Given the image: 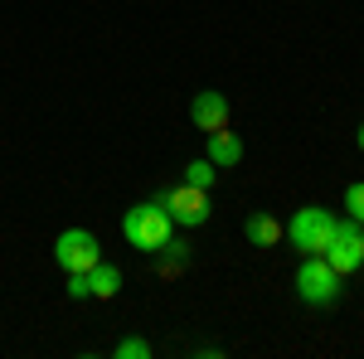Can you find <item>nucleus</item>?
Instances as JSON below:
<instances>
[{"label":"nucleus","instance_id":"f257e3e1","mask_svg":"<svg viewBox=\"0 0 364 359\" xmlns=\"http://www.w3.org/2000/svg\"><path fill=\"white\" fill-rule=\"evenodd\" d=\"M336 214L331 209H321V204H306V209H296L291 223H287V238H291V248L311 257V252H326L331 248V238H336Z\"/></svg>","mask_w":364,"mask_h":359},{"label":"nucleus","instance_id":"f03ea898","mask_svg":"<svg viewBox=\"0 0 364 359\" xmlns=\"http://www.w3.org/2000/svg\"><path fill=\"white\" fill-rule=\"evenodd\" d=\"M170 228H175V223H170V214L156 204V199H151V204H136V209H127V214H122V238H127L132 248H141V252H156L170 238Z\"/></svg>","mask_w":364,"mask_h":359},{"label":"nucleus","instance_id":"7ed1b4c3","mask_svg":"<svg viewBox=\"0 0 364 359\" xmlns=\"http://www.w3.org/2000/svg\"><path fill=\"white\" fill-rule=\"evenodd\" d=\"M296 296L306 306H336L340 301V272L321 252H311L306 262L296 267Z\"/></svg>","mask_w":364,"mask_h":359},{"label":"nucleus","instance_id":"20e7f679","mask_svg":"<svg viewBox=\"0 0 364 359\" xmlns=\"http://www.w3.org/2000/svg\"><path fill=\"white\" fill-rule=\"evenodd\" d=\"M209 190H195V185H175V190H161V209L170 214V223H185V228H199V223H209Z\"/></svg>","mask_w":364,"mask_h":359},{"label":"nucleus","instance_id":"39448f33","mask_svg":"<svg viewBox=\"0 0 364 359\" xmlns=\"http://www.w3.org/2000/svg\"><path fill=\"white\" fill-rule=\"evenodd\" d=\"M321 257H326L340 277L360 272V267H364V223H355V219L336 223V238H331V248L321 252Z\"/></svg>","mask_w":364,"mask_h":359},{"label":"nucleus","instance_id":"423d86ee","mask_svg":"<svg viewBox=\"0 0 364 359\" xmlns=\"http://www.w3.org/2000/svg\"><path fill=\"white\" fill-rule=\"evenodd\" d=\"M54 257H58V267H63V272H87V267H97V262H102V243H97L87 228H68V233H58Z\"/></svg>","mask_w":364,"mask_h":359},{"label":"nucleus","instance_id":"0eeeda50","mask_svg":"<svg viewBox=\"0 0 364 359\" xmlns=\"http://www.w3.org/2000/svg\"><path fill=\"white\" fill-rule=\"evenodd\" d=\"M190 122H195L204 136H209V132H224L228 122H233L228 97H224V92H195V102H190Z\"/></svg>","mask_w":364,"mask_h":359},{"label":"nucleus","instance_id":"6e6552de","mask_svg":"<svg viewBox=\"0 0 364 359\" xmlns=\"http://www.w3.org/2000/svg\"><path fill=\"white\" fill-rule=\"evenodd\" d=\"M204 161H214L219 170H233L238 161H243V141H238V132H209V156Z\"/></svg>","mask_w":364,"mask_h":359},{"label":"nucleus","instance_id":"1a4fd4ad","mask_svg":"<svg viewBox=\"0 0 364 359\" xmlns=\"http://www.w3.org/2000/svg\"><path fill=\"white\" fill-rule=\"evenodd\" d=\"M122 291V272H117L112 262H97V267H87V296H117Z\"/></svg>","mask_w":364,"mask_h":359},{"label":"nucleus","instance_id":"9d476101","mask_svg":"<svg viewBox=\"0 0 364 359\" xmlns=\"http://www.w3.org/2000/svg\"><path fill=\"white\" fill-rule=\"evenodd\" d=\"M243 233H248V243H257V248H272L282 233H287V223H277L272 214H252V219L243 223Z\"/></svg>","mask_w":364,"mask_h":359},{"label":"nucleus","instance_id":"9b49d317","mask_svg":"<svg viewBox=\"0 0 364 359\" xmlns=\"http://www.w3.org/2000/svg\"><path fill=\"white\" fill-rule=\"evenodd\" d=\"M214 180H219V166L214 161H190L185 166V185H195V190H214Z\"/></svg>","mask_w":364,"mask_h":359},{"label":"nucleus","instance_id":"f8f14e48","mask_svg":"<svg viewBox=\"0 0 364 359\" xmlns=\"http://www.w3.org/2000/svg\"><path fill=\"white\" fill-rule=\"evenodd\" d=\"M117 359H151V345L136 340V335L132 340H117Z\"/></svg>","mask_w":364,"mask_h":359},{"label":"nucleus","instance_id":"ddd939ff","mask_svg":"<svg viewBox=\"0 0 364 359\" xmlns=\"http://www.w3.org/2000/svg\"><path fill=\"white\" fill-rule=\"evenodd\" d=\"M345 209H350L355 223H364V185H350V190H345Z\"/></svg>","mask_w":364,"mask_h":359},{"label":"nucleus","instance_id":"4468645a","mask_svg":"<svg viewBox=\"0 0 364 359\" xmlns=\"http://www.w3.org/2000/svg\"><path fill=\"white\" fill-rule=\"evenodd\" d=\"M68 296L73 301H87V272H68Z\"/></svg>","mask_w":364,"mask_h":359},{"label":"nucleus","instance_id":"2eb2a0df","mask_svg":"<svg viewBox=\"0 0 364 359\" xmlns=\"http://www.w3.org/2000/svg\"><path fill=\"white\" fill-rule=\"evenodd\" d=\"M355 141H360V151H364V122H360V132H355Z\"/></svg>","mask_w":364,"mask_h":359}]
</instances>
